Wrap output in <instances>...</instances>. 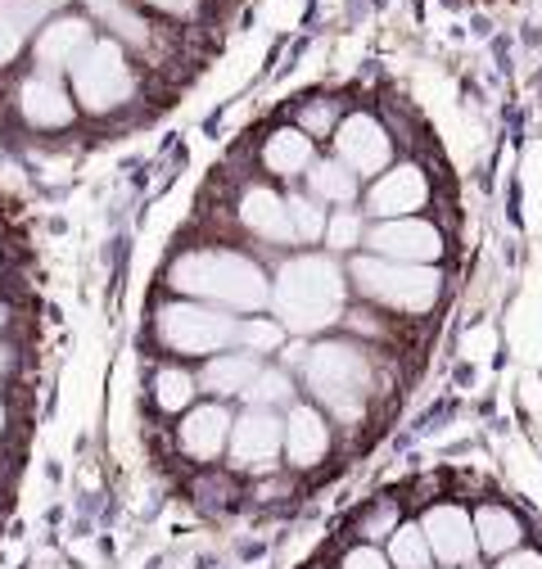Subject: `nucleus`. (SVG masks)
I'll use <instances>...</instances> for the list:
<instances>
[{"label": "nucleus", "instance_id": "34", "mask_svg": "<svg viewBox=\"0 0 542 569\" xmlns=\"http://www.w3.org/2000/svg\"><path fill=\"white\" fill-rule=\"evenodd\" d=\"M10 326V303H0V330Z\"/></svg>", "mask_w": 542, "mask_h": 569}, {"label": "nucleus", "instance_id": "11", "mask_svg": "<svg viewBox=\"0 0 542 569\" xmlns=\"http://www.w3.org/2000/svg\"><path fill=\"white\" fill-rule=\"evenodd\" d=\"M416 525L425 529V542H430L439 569H465V565L480 560V542H474L470 507H461V502H434V507L421 511Z\"/></svg>", "mask_w": 542, "mask_h": 569}, {"label": "nucleus", "instance_id": "18", "mask_svg": "<svg viewBox=\"0 0 542 569\" xmlns=\"http://www.w3.org/2000/svg\"><path fill=\"white\" fill-rule=\"evenodd\" d=\"M317 163V140L303 136L299 127H277L262 140V168L277 181H299Z\"/></svg>", "mask_w": 542, "mask_h": 569}, {"label": "nucleus", "instance_id": "20", "mask_svg": "<svg viewBox=\"0 0 542 569\" xmlns=\"http://www.w3.org/2000/svg\"><path fill=\"white\" fill-rule=\"evenodd\" d=\"M59 0H0V73L23 54L28 32L50 19Z\"/></svg>", "mask_w": 542, "mask_h": 569}, {"label": "nucleus", "instance_id": "16", "mask_svg": "<svg viewBox=\"0 0 542 569\" xmlns=\"http://www.w3.org/2000/svg\"><path fill=\"white\" fill-rule=\"evenodd\" d=\"M235 218L253 240L277 244V249H294V227H290L285 194H277L271 186H249L240 194V203H235Z\"/></svg>", "mask_w": 542, "mask_h": 569}, {"label": "nucleus", "instance_id": "1", "mask_svg": "<svg viewBox=\"0 0 542 569\" xmlns=\"http://www.w3.org/2000/svg\"><path fill=\"white\" fill-rule=\"evenodd\" d=\"M349 303V271L334 262V253H294L281 262L271 280V308L285 335H321L334 321H344Z\"/></svg>", "mask_w": 542, "mask_h": 569}, {"label": "nucleus", "instance_id": "27", "mask_svg": "<svg viewBox=\"0 0 542 569\" xmlns=\"http://www.w3.org/2000/svg\"><path fill=\"white\" fill-rule=\"evenodd\" d=\"M235 343L253 358H267V352H281L285 348V326L277 317H240Z\"/></svg>", "mask_w": 542, "mask_h": 569}, {"label": "nucleus", "instance_id": "9", "mask_svg": "<svg viewBox=\"0 0 542 569\" xmlns=\"http://www.w3.org/2000/svg\"><path fill=\"white\" fill-rule=\"evenodd\" d=\"M362 253L389 258V262H421V267H439V258L448 253L443 231L430 218H393V222H371Z\"/></svg>", "mask_w": 542, "mask_h": 569}, {"label": "nucleus", "instance_id": "23", "mask_svg": "<svg viewBox=\"0 0 542 569\" xmlns=\"http://www.w3.org/2000/svg\"><path fill=\"white\" fill-rule=\"evenodd\" d=\"M384 556H389L393 569H439V565H434V551H430V542H425V529H421L416 520H402V525L393 529V538L384 542Z\"/></svg>", "mask_w": 542, "mask_h": 569}, {"label": "nucleus", "instance_id": "12", "mask_svg": "<svg viewBox=\"0 0 542 569\" xmlns=\"http://www.w3.org/2000/svg\"><path fill=\"white\" fill-rule=\"evenodd\" d=\"M91 41H96V23L87 14H50L32 37V59H37L41 73L59 78L87 54Z\"/></svg>", "mask_w": 542, "mask_h": 569}, {"label": "nucleus", "instance_id": "8", "mask_svg": "<svg viewBox=\"0 0 542 569\" xmlns=\"http://www.w3.org/2000/svg\"><path fill=\"white\" fill-rule=\"evenodd\" d=\"M231 466L244 475H271L285 457V416L267 407H244L231 425Z\"/></svg>", "mask_w": 542, "mask_h": 569}, {"label": "nucleus", "instance_id": "35", "mask_svg": "<svg viewBox=\"0 0 542 569\" xmlns=\"http://www.w3.org/2000/svg\"><path fill=\"white\" fill-rule=\"evenodd\" d=\"M6 425H10V411H6V402H0V435H6Z\"/></svg>", "mask_w": 542, "mask_h": 569}, {"label": "nucleus", "instance_id": "36", "mask_svg": "<svg viewBox=\"0 0 542 569\" xmlns=\"http://www.w3.org/2000/svg\"><path fill=\"white\" fill-rule=\"evenodd\" d=\"M465 569H493V565H489V560H474V565H465Z\"/></svg>", "mask_w": 542, "mask_h": 569}, {"label": "nucleus", "instance_id": "26", "mask_svg": "<svg viewBox=\"0 0 542 569\" xmlns=\"http://www.w3.org/2000/svg\"><path fill=\"white\" fill-rule=\"evenodd\" d=\"M325 249L330 253H358L362 240H367V212L358 208H334L330 218H325Z\"/></svg>", "mask_w": 542, "mask_h": 569}, {"label": "nucleus", "instance_id": "19", "mask_svg": "<svg viewBox=\"0 0 542 569\" xmlns=\"http://www.w3.org/2000/svg\"><path fill=\"white\" fill-rule=\"evenodd\" d=\"M258 371H262V358H253V352H218V358L203 362L194 380L213 402H227V398H244Z\"/></svg>", "mask_w": 542, "mask_h": 569}, {"label": "nucleus", "instance_id": "13", "mask_svg": "<svg viewBox=\"0 0 542 569\" xmlns=\"http://www.w3.org/2000/svg\"><path fill=\"white\" fill-rule=\"evenodd\" d=\"M19 113L32 131H63L78 122V100L73 91H68L54 73H41V68H32V73L19 82Z\"/></svg>", "mask_w": 542, "mask_h": 569}, {"label": "nucleus", "instance_id": "32", "mask_svg": "<svg viewBox=\"0 0 542 569\" xmlns=\"http://www.w3.org/2000/svg\"><path fill=\"white\" fill-rule=\"evenodd\" d=\"M493 569H542V547L529 538L524 547H515V551H506L502 560H493Z\"/></svg>", "mask_w": 542, "mask_h": 569}, {"label": "nucleus", "instance_id": "24", "mask_svg": "<svg viewBox=\"0 0 542 569\" xmlns=\"http://www.w3.org/2000/svg\"><path fill=\"white\" fill-rule=\"evenodd\" d=\"M244 407H267V411H281L294 407V380L281 367H262L253 376V385L244 389Z\"/></svg>", "mask_w": 542, "mask_h": 569}, {"label": "nucleus", "instance_id": "5", "mask_svg": "<svg viewBox=\"0 0 542 569\" xmlns=\"http://www.w3.org/2000/svg\"><path fill=\"white\" fill-rule=\"evenodd\" d=\"M240 330V317L209 308V303H190V299H172L159 308L154 317V339L168 352H181V358H218V352H231Z\"/></svg>", "mask_w": 542, "mask_h": 569}, {"label": "nucleus", "instance_id": "25", "mask_svg": "<svg viewBox=\"0 0 542 569\" xmlns=\"http://www.w3.org/2000/svg\"><path fill=\"white\" fill-rule=\"evenodd\" d=\"M285 208H290V227H294V244H317L325 236V203H317L308 190H290L285 194Z\"/></svg>", "mask_w": 542, "mask_h": 569}, {"label": "nucleus", "instance_id": "29", "mask_svg": "<svg viewBox=\"0 0 542 569\" xmlns=\"http://www.w3.org/2000/svg\"><path fill=\"white\" fill-rule=\"evenodd\" d=\"M339 100H325V96H317V100H308L303 109H299V131L303 136H312V140H325V136H334V127H339Z\"/></svg>", "mask_w": 542, "mask_h": 569}, {"label": "nucleus", "instance_id": "14", "mask_svg": "<svg viewBox=\"0 0 542 569\" xmlns=\"http://www.w3.org/2000/svg\"><path fill=\"white\" fill-rule=\"evenodd\" d=\"M231 425H235V416H231L227 402H213V398H209V402H194V407L181 416V425H177V443H181V452H185L190 461L209 466V461H218V457L227 452Z\"/></svg>", "mask_w": 542, "mask_h": 569}, {"label": "nucleus", "instance_id": "37", "mask_svg": "<svg viewBox=\"0 0 542 569\" xmlns=\"http://www.w3.org/2000/svg\"><path fill=\"white\" fill-rule=\"evenodd\" d=\"M0 267H6V262H0Z\"/></svg>", "mask_w": 542, "mask_h": 569}, {"label": "nucleus", "instance_id": "28", "mask_svg": "<svg viewBox=\"0 0 542 569\" xmlns=\"http://www.w3.org/2000/svg\"><path fill=\"white\" fill-rule=\"evenodd\" d=\"M398 525H402V507L393 502V497H380V502H371V507L362 511V520H358V542L384 547Z\"/></svg>", "mask_w": 542, "mask_h": 569}, {"label": "nucleus", "instance_id": "30", "mask_svg": "<svg viewBox=\"0 0 542 569\" xmlns=\"http://www.w3.org/2000/svg\"><path fill=\"white\" fill-rule=\"evenodd\" d=\"M339 569H393L384 547H371V542H353L344 556H339Z\"/></svg>", "mask_w": 542, "mask_h": 569}, {"label": "nucleus", "instance_id": "22", "mask_svg": "<svg viewBox=\"0 0 542 569\" xmlns=\"http://www.w3.org/2000/svg\"><path fill=\"white\" fill-rule=\"evenodd\" d=\"M194 398H199V380H194L185 367L168 362V367L154 371V407H159V411L185 416V411L194 407Z\"/></svg>", "mask_w": 542, "mask_h": 569}, {"label": "nucleus", "instance_id": "3", "mask_svg": "<svg viewBox=\"0 0 542 569\" xmlns=\"http://www.w3.org/2000/svg\"><path fill=\"white\" fill-rule=\"evenodd\" d=\"M303 385L312 393V402L344 420L358 425L367 416L371 389H375V362H371V348L353 343V339H321L303 352Z\"/></svg>", "mask_w": 542, "mask_h": 569}, {"label": "nucleus", "instance_id": "21", "mask_svg": "<svg viewBox=\"0 0 542 569\" xmlns=\"http://www.w3.org/2000/svg\"><path fill=\"white\" fill-rule=\"evenodd\" d=\"M303 181H308V194H312L317 203H325V208H353V203L362 199V177H353L334 154H330V159H317V163L303 172Z\"/></svg>", "mask_w": 542, "mask_h": 569}, {"label": "nucleus", "instance_id": "17", "mask_svg": "<svg viewBox=\"0 0 542 569\" xmlns=\"http://www.w3.org/2000/svg\"><path fill=\"white\" fill-rule=\"evenodd\" d=\"M470 520H474V542H480V560H489V565L529 542V520L520 516V507L498 502V497H493V502L474 507Z\"/></svg>", "mask_w": 542, "mask_h": 569}, {"label": "nucleus", "instance_id": "7", "mask_svg": "<svg viewBox=\"0 0 542 569\" xmlns=\"http://www.w3.org/2000/svg\"><path fill=\"white\" fill-rule=\"evenodd\" d=\"M330 146H334V159L344 163L353 177H362V181H375V177L393 163V136H389V127H384L375 113H367V109H353V113L339 118Z\"/></svg>", "mask_w": 542, "mask_h": 569}, {"label": "nucleus", "instance_id": "6", "mask_svg": "<svg viewBox=\"0 0 542 569\" xmlns=\"http://www.w3.org/2000/svg\"><path fill=\"white\" fill-rule=\"evenodd\" d=\"M68 78H73V100L78 109L87 113H118L131 96H136V68L127 59V46H118L113 37H96L87 46V54L68 68Z\"/></svg>", "mask_w": 542, "mask_h": 569}, {"label": "nucleus", "instance_id": "15", "mask_svg": "<svg viewBox=\"0 0 542 569\" xmlns=\"http://www.w3.org/2000/svg\"><path fill=\"white\" fill-rule=\"evenodd\" d=\"M334 430H330V416L317 402H294L285 407V461L294 470H312L330 457Z\"/></svg>", "mask_w": 542, "mask_h": 569}, {"label": "nucleus", "instance_id": "31", "mask_svg": "<svg viewBox=\"0 0 542 569\" xmlns=\"http://www.w3.org/2000/svg\"><path fill=\"white\" fill-rule=\"evenodd\" d=\"M136 10H154V14H168V19H194L203 0H131Z\"/></svg>", "mask_w": 542, "mask_h": 569}, {"label": "nucleus", "instance_id": "33", "mask_svg": "<svg viewBox=\"0 0 542 569\" xmlns=\"http://www.w3.org/2000/svg\"><path fill=\"white\" fill-rule=\"evenodd\" d=\"M10 371H14V348L0 343V380H10Z\"/></svg>", "mask_w": 542, "mask_h": 569}, {"label": "nucleus", "instance_id": "2", "mask_svg": "<svg viewBox=\"0 0 542 569\" xmlns=\"http://www.w3.org/2000/svg\"><path fill=\"white\" fill-rule=\"evenodd\" d=\"M168 276H172V290L209 303V308H222L231 317L235 312L253 317L258 308L271 303L267 271L249 253H235V249H185Z\"/></svg>", "mask_w": 542, "mask_h": 569}, {"label": "nucleus", "instance_id": "10", "mask_svg": "<svg viewBox=\"0 0 542 569\" xmlns=\"http://www.w3.org/2000/svg\"><path fill=\"white\" fill-rule=\"evenodd\" d=\"M362 212L371 222H393V218H421V208L430 203V177L421 163H389L362 194Z\"/></svg>", "mask_w": 542, "mask_h": 569}, {"label": "nucleus", "instance_id": "4", "mask_svg": "<svg viewBox=\"0 0 542 569\" xmlns=\"http://www.w3.org/2000/svg\"><path fill=\"white\" fill-rule=\"evenodd\" d=\"M349 284L375 308L398 317H430L443 299V271L421 262H389L375 253H358L349 262Z\"/></svg>", "mask_w": 542, "mask_h": 569}]
</instances>
